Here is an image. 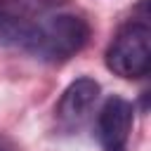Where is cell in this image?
<instances>
[{
	"label": "cell",
	"instance_id": "8992f818",
	"mask_svg": "<svg viewBox=\"0 0 151 151\" xmlns=\"http://www.w3.org/2000/svg\"><path fill=\"white\" fill-rule=\"evenodd\" d=\"M0 151H17V149H14L12 144H7L5 139H0Z\"/></svg>",
	"mask_w": 151,
	"mask_h": 151
},
{
	"label": "cell",
	"instance_id": "3957f363",
	"mask_svg": "<svg viewBox=\"0 0 151 151\" xmlns=\"http://www.w3.org/2000/svg\"><path fill=\"white\" fill-rule=\"evenodd\" d=\"M66 0H0V47L24 45L33 24Z\"/></svg>",
	"mask_w": 151,
	"mask_h": 151
},
{
	"label": "cell",
	"instance_id": "277c9868",
	"mask_svg": "<svg viewBox=\"0 0 151 151\" xmlns=\"http://www.w3.org/2000/svg\"><path fill=\"white\" fill-rule=\"evenodd\" d=\"M99 83L90 76H83V78H76L59 97L57 106H54V118L59 123V127L64 130H78L83 127L92 111H94V104L99 99Z\"/></svg>",
	"mask_w": 151,
	"mask_h": 151
},
{
	"label": "cell",
	"instance_id": "7a4b0ae2",
	"mask_svg": "<svg viewBox=\"0 0 151 151\" xmlns=\"http://www.w3.org/2000/svg\"><path fill=\"white\" fill-rule=\"evenodd\" d=\"M106 68L125 80H137L151 66V28L142 19H130L118 28L104 54Z\"/></svg>",
	"mask_w": 151,
	"mask_h": 151
},
{
	"label": "cell",
	"instance_id": "5b68a950",
	"mask_svg": "<svg viewBox=\"0 0 151 151\" xmlns=\"http://www.w3.org/2000/svg\"><path fill=\"white\" fill-rule=\"evenodd\" d=\"M134 120V106L125 97H109L97 116V137L104 146V151H125L127 139L132 132Z\"/></svg>",
	"mask_w": 151,
	"mask_h": 151
},
{
	"label": "cell",
	"instance_id": "6da1fadb",
	"mask_svg": "<svg viewBox=\"0 0 151 151\" xmlns=\"http://www.w3.org/2000/svg\"><path fill=\"white\" fill-rule=\"evenodd\" d=\"M90 40V24L83 14L73 12L68 2L40 17L28 31L21 50L45 64H64L76 57Z\"/></svg>",
	"mask_w": 151,
	"mask_h": 151
}]
</instances>
